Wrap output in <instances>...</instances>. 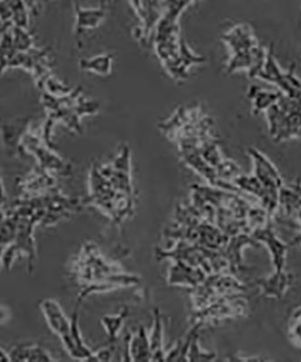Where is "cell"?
I'll return each instance as SVG.
<instances>
[{
	"label": "cell",
	"instance_id": "1",
	"mask_svg": "<svg viewBox=\"0 0 301 362\" xmlns=\"http://www.w3.org/2000/svg\"><path fill=\"white\" fill-rule=\"evenodd\" d=\"M222 40L231 52L228 73L245 70L250 78H257L266 62L267 51L259 45L252 29L247 25H236Z\"/></svg>",
	"mask_w": 301,
	"mask_h": 362
},
{
	"label": "cell",
	"instance_id": "2",
	"mask_svg": "<svg viewBox=\"0 0 301 362\" xmlns=\"http://www.w3.org/2000/svg\"><path fill=\"white\" fill-rule=\"evenodd\" d=\"M268 134L275 142L301 139V101L283 93L266 112Z\"/></svg>",
	"mask_w": 301,
	"mask_h": 362
},
{
	"label": "cell",
	"instance_id": "3",
	"mask_svg": "<svg viewBox=\"0 0 301 362\" xmlns=\"http://www.w3.org/2000/svg\"><path fill=\"white\" fill-rule=\"evenodd\" d=\"M273 45L267 50L266 62L257 78L279 87L284 95L301 101V80L295 74L296 64H293L288 71H283L274 57Z\"/></svg>",
	"mask_w": 301,
	"mask_h": 362
},
{
	"label": "cell",
	"instance_id": "4",
	"mask_svg": "<svg viewBox=\"0 0 301 362\" xmlns=\"http://www.w3.org/2000/svg\"><path fill=\"white\" fill-rule=\"evenodd\" d=\"M247 151L254 163V175L257 177L268 193L275 198L279 199V190L283 187V180H281L279 171L271 163V160L257 148H249Z\"/></svg>",
	"mask_w": 301,
	"mask_h": 362
},
{
	"label": "cell",
	"instance_id": "5",
	"mask_svg": "<svg viewBox=\"0 0 301 362\" xmlns=\"http://www.w3.org/2000/svg\"><path fill=\"white\" fill-rule=\"evenodd\" d=\"M41 309L52 331L59 336L64 344H66L71 335L72 323L64 315L59 303L52 299L44 300Z\"/></svg>",
	"mask_w": 301,
	"mask_h": 362
},
{
	"label": "cell",
	"instance_id": "6",
	"mask_svg": "<svg viewBox=\"0 0 301 362\" xmlns=\"http://www.w3.org/2000/svg\"><path fill=\"white\" fill-rule=\"evenodd\" d=\"M78 305L74 310L72 318H71V335L69 339L64 344V348L66 349L70 356L78 360L95 361V354L89 350L83 344L82 336L80 334L78 325Z\"/></svg>",
	"mask_w": 301,
	"mask_h": 362
},
{
	"label": "cell",
	"instance_id": "7",
	"mask_svg": "<svg viewBox=\"0 0 301 362\" xmlns=\"http://www.w3.org/2000/svg\"><path fill=\"white\" fill-rule=\"evenodd\" d=\"M283 93L281 90H271L260 86H252L248 90V98L252 103V112L254 115L266 112L271 106L276 105Z\"/></svg>",
	"mask_w": 301,
	"mask_h": 362
},
{
	"label": "cell",
	"instance_id": "8",
	"mask_svg": "<svg viewBox=\"0 0 301 362\" xmlns=\"http://www.w3.org/2000/svg\"><path fill=\"white\" fill-rule=\"evenodd\" d=\"M129 355H131V361H151L150 337H148L143 326H141L137 334L132 336V338L129 339Z\"/></svg>",
	"mask_w": 301,
	"mask_h": 362
},
{
	"label": "cell",
	"instance_id": "9",
	"mask_svg": "<svg viewBox=\"0 0 301 362\" xmlns=\"http://www.w3.org/2000/svg\"><path fill=\"white\" fill-rule=\"evenodd\" d=\"M13 361H52L54 358L40 346L18 345L11 352Z\"/></svg>",
	"mask_w": 301,
	"mask_h": 362
},
{
	"label": "cell",
	"instance_id": "10",
	"mask_svg": "<svg viewBox=\"0 0 301 362\" xmlns=\"http://www.w3.org/2000/svg\"><path fill=\"white\" fill-rule=\"evenodd\" d=\"M154 325L150 336L151 348V361H166V354L163 350V325L160 311L154 309Z\"/></svg>",
	"mask_w": 301,
	"mask_h": 362
},
{
	"label": "cell",
	"instance_id": "11",
	"mask_svg": "<svg viewBox=\"0 0 301 362\" xmlns=\"http://www.w3.org/2000/svg\"><path fill=\"white\" fill-rule=\"evenodd\" d=\"M77 28L78 30L83 29L95 28L105 17V8L95 9H83L77 6Z\"/></svg>",
	"mask_w": 301,
	"mask_h": 362
},
{
	"label": "cell",
	"instance_id": "12",
	"mask_svg": "<svg viewBox=\"0 0 301 362\" xmlns=\"http://www.w3.org/2000/svg\"><path fill=\"white\" fill-rule=\"evenodd\" d=\"M216 170L219 180L225 182H231L242 175L240 168L232 160H223Z\"/></svg>",
	"mask_w": 301,
	"mask_h": 362
},
{
	"label": "cell",
	"instance_id": "13",
	"mask_svg": "<svg viewBox=\"0 0 301 362\" xmlns=\"http://www.w3.org/2000/svg\"><path fill=\"white\" fill-rule=\"evenodd\" d=\"M128 315V310L124 309V311L115 316H105L102 318V325H105L110 339H115L117 337L119 329H121L123 321H124L126 315Z\"/></svg>",
	"mask_w": 301,
	"mask_h": 362
},
{
	"label": "cell",
	"instance_id": "14",
	"mask_svg": "<svg viewBox=\"0 0 301 362\" xmlns=\"http://www.w3.org/2000/svg\"><path fill=\"white\" fill-rule=\"evenodd\" d=\"M83 66L86 69H93L97 74H107L111 69V57H100L89 61H83Z\"/></svg>",
	"mask_w": 301,
	"mask_h": 362
},
{
	"label": "cell",
	"instance_id": "15",
	"mask_svg": "<svg viewBox=\"0 0 301 362\" xmlns=\"http://www.w3.org/2000/svg\"><path fill=\"white\" fill-rule=\"evenodd\" d=\"M294 337L297 338V339H301V322H297V325L295 327L293 328V334Z\"/></svg>",
	"mask_w": 301,
	"mask_h": 362
}]
</instances>
